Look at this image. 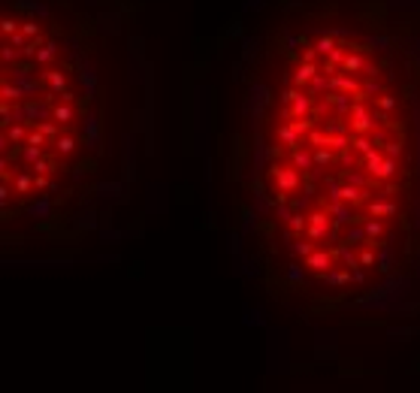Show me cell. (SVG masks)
Returning <instances> with one entry per match:
<instances>
[{"label": "cell", "instance_id": "e0dca14e", "mask_svg": "<svg viewBox=\"0 0 420 393\" xmlns=\"http://www.w3.org/2000/svg\"><path fill=\"white\" fill-rule=\"evenodd\" d=\"M18 97V88H9V85H3V100L9 103V100H15Z\"/></svg>", "mask_w": 420, "mask_h": 393}, {"label": "cell", "instance_id": "7a4b0ae2", "mask_svg": "<svg viewBox=\"0 0 420 393\" xmlns=\"http://www.w3.org/2000/svg\"><path fill=\"white\" fill-rule=\"evenodd\" d=\"M306 266H309V269H315V272H327V269L333 266V254H327V251H318V254H309V260H306Z\"/></svg>", "mask_w": 420, "mask_h": 393}, {"label": "cell", "instance_id": "44dd1931", "mask_svg": "<svg viewBox=\"0 0 420 393\" xmlns=\"http://www.w3.org/2000/svg\"><path fill=\"white\" fill-rule=\"evenodd\" d=\"M372 263H375V254L372 251H363L360 254V266H372Z\"/></svg>", "mask_w": 420, "mask_h": 393}, {"label": "cell", "instance_id": "7c38bea8", "mask_svg": "<svg viewBox=\"0 0 420 393\" xmlns=\"http://www.w3.org/2000/svg\"><path fill=\"white\" fill-rule=\"evenodd\" d=\"M381 233H384L381 221H369V224H366V236H381Z\"/></svg>", "mask_w": 420, "mask_h": 393}, {"label": "cell", "instance_id": "ac0fdd59", "mask_svg": "<svg viewBox=\"0 0 420 393\" xmlns=\"http://www.w3.org/2000/svg\"><path fill=\"white\" fill-rule=\"evenodd\" d=\"M306 109H309V100H303V97H299V100H296V106H293V112H290V115H303V112H306Z\"/></svg>", "mask_w": 420, "mask_h": 393}, {"label": "cell", "instance_id": "3957f363", "mask_svg": "<svg viewBox=\"0 0 420 393\" xmlns=\"http://www.w3.org/2000/svg\"><path fill=\"white\" fill-rule=\"evenodd\" d=\"M315 73H318V67H315V64H299V67H296L293 82H296V85H306V82H312V79H315Z\"/></svg>", "mask_w": 420, "mask_h": 393}, {"label": "cell", "instance_id": "277c9868", "mask_svg": "<svg viewBox=\"0 0 420 393\" xmlns=\"http://www.w3.org/2000/svg\"><path fill=\"white\" fill-rule=\"evenodd\" d=\"M309 221H312V236L315 239H321L324 233H327V215H321V212H315V215H309Z\"/></svg>", "mask_w": 420, "mask_h": 393}, {"label": "cell", "instance_id": "4316f807", "mask_svg": "<svg viewBox=\"0 0 420 393\" xmlns=\"http://www.w3.org/2000/svg\"><path fill=\"white\" fill-rule=\"evenodd\" d=\"M18 154H21V148H12V151H6V160H15Z\"/></svg>", "mask_w": 420, "mask_h": 393}, {"label": "cell", "instance_id": "d4e9b609", "mask_svg": "<svg viewBox=\"0 0 420 393\" xmlns=\"http://www.w3.org/2000/svg\"><path fill=\"white\" fill-rule=\"evenodd\" d=\"M296 254H312V248H309L306 242H299V245H296Z\"/></svg>", "mask_w": 420, "mask_h": 393}, {"label": "cell", "instance_id": "9c48e42d", "mask_svg": "<svg viewBox=\"0 0 420 393\" xmlns=\"http://www.w3.org/2000/svg\"><path fill=\"white\" fill-rule=\"evenodd\" d=\"M73 148H76V142H73V136H61V139H57V151H61V154H70Z\"/></svg>", "mask_w": 420, "mask_h": 393}, {"label": "cell", "instance_id": "ba28073f", "mask_svg": "<svg viewBox=\"0 0 420 393\" xmlns=\"http://www.w3.org/2000/svg\"><path fill=\"white\" fill-rule=\"evenodd\" d=\"M296 133H299L296 127H281V130H278V136H281L287 145H296Z\"/></svg>", "mask_w": 420, "mask_h": 393}, {"label": "cell", "instance_id": "484cf974", "mask_svg": "<svg viewBox=\"0 0 420 393\" xmlns=\"http://www.w3.org/2000/svg\"><path fill=\"white\" fill-rule=\"evenodd\" d=\"M330 58H333V64H339V61H342V51H339V48H333V51H330Z\"/></svg>", "mask_w": 420, "mask_h": 393}, {"label": "cell", "instance_id": "2e32d148", "mask_svg": "<svg viewBox=\"0 0 420 393\" xmlns=\"http://www.w3.org/2000/svg\"><path fill=\"white\" fill-rule=\"evenodd\" d=\"M0 24H3V33H15V27H18V21H12V18H3Z\"/></svg>", "mask_w": 420, "mask_h": 393}, {"label": "cell", "instance_id": "6da1fadb", "mask_svg": "<svg viewBox=\"0 0 420 393\" xmlns=\"http://www.w3.org/2000/svg\"><path fill=\"white\" fill-rule=\"evenodd\" d=\"M269 173H272V179L278 182L281 194H284V191H293V188H296V173H293V170H284V166H272Z\"/></svg>", "mask_w": 420, "mask_h": 393}, {"label": "cell", "instance_id": "30bf717a", "mask_svg": "<svg viewBox=\"0 0 420 393\" xmlns=\"http://www.w3.org/2000/svg\"><path fill=\"white\" fill-rule=\"evenodd\" d=\"M360 67H366L363 58H357V54H348L345 58V70H360Z\"/></svg>", "mask_w": 420, "mask_h": 393}, {"label": "cell", "instance_id": "cb8c5ba5", "mask_svg": "<svg viewBox=\"0 0 420 393\" xmlns=\"http://www.w3.org/2000/svg\"><path fill=\"white\" fill-rule=\"evenodd\" d=\"M290 227H296V230H299V227H306V218H299V215H293V218H290Z\"/></svg>", "mask_w": 420, "mask_h": 393}, {"label": "cell", "instance_id": "8fae6325", "mask_svg": "<svg viewBox=\"0 0 420 393\" xmlns=\"http://www.w3.org/2000/svg\"><path fill=\"white\" fill-rule=\"evenodd\" d=\"M336 197H342V200H360V191L357 188H342V191H336Z\"/></svg>", "mask_w": 420, "mask_h": 393}, {"label": "cell", "instance_id": "9a60e30c", "mask_svg": "<svg viewBox=\"0 0 420 393\" xmlns=\"http://www.w3.org/2000/svg\"><path fill=\"white\" fill-rule=\"evenodd\" d=\"M70 115H73V112H70L67 106H57V109H54V118H57V121H70Z\"/></svg>", "mask_w": 420, "mask_h": 393}, {"label": "cell", "instance_id": "603a6c76", "mask_svg": "<svg viewBox=\"0 0 420 393\" xmlns=\"http://www.w3.org/2000/svg\"><path fill=\"white\" fill-rule=\"evenodd\" d=\"M27 188H30V179H27V176H21V179H18V191H21V194H24V191H27Z\"/></svg>", "mask_w": 420, "mask_h": 393}, {"label": "cell", "instance_id": "ffe728a7", "mask_svg": "<svg viewBox=\"0 0 420 393\" xmlns=\"http://www.w3.org/2000/svg\"><path fill=\"white\" fill-rule=\"evenodd\" d=\"M330 160H333L330 151H318V154H315V163H318V166H324V163H330Z\"/></svg>", "mask_w": 420, "mask_h": 393}, {"label": "cell", "instance_id": "52a82bcc", "mask_svg": "<svg viewBox=\"0 0 420 393\" xmlns=\"http://www.w3.org/2000/svg\"><path fill=\"white\" fill-rule=\"evenodd\" d=\"M315 48H318V51H324V54H330V51L336 48V42H333V36H321V39L315 42Z\"/></svg>", "mask_w": 420, "mask_h": 393}, {"label": "cell", "instance_id": "8992f818", "mask_svg": "<svg viewBox=\"0 0 420 393\" xmlns=\"http://www.w3.org/2000/svg\"><path fill=\"white\" fill-rule=\"evenodd\" d=\"M293 166H299V170H309V166H312V157H309L306 151H299V148H296V151H293Z\"/></svg>", "mask_w": 420, "mask_h": 393}, {"label": "cell", "instance_id": "5bb4252c", "mask_svg": "<svg viewBox=\"0 0 420 393\" xmlns=\"http://www.w3.org/2000/svg\"><path fill=\"white\" fill-rule=\"evenodd\" d=\"M333 85H336V88H345V91H354V88H357L351 79H333Z\"/></svg>", "mask_w": 420, "mask_h": 393}, {"label": "cell", "instance_id": "7402d4cb", "mask_svg": "<svg viewBox=\"0 0 420 393\" xmlns=\"http://www.w3.org/2000/svg\"><path fill=\"white\" fill-rule=\"evenodd\" d=\"M6 136H9V139H21L24 130H21V127H6Z\"/></svg>", "mask_w": 420, "mask_h": 393}, {"label": "cell", "instance_id": "5b68a950", "mask_svg": "<svg viewBox=\"0 0 420 393\" xmlns=\"http://www.w3.org/2000/svg\"><path fill=\"white\" fill-rule=\"evenodd\" d=\"M369 212H372V215H393V212H396V206H393V203H372V206H369Z\"/></svg>", "mask_w": 420, "mask_h": 393}, {"label": "cell", "instance_id": "d6986e66", "mask_svg": "<svg viewBox=\"0 0 420 393\" xmlns=\"http://www.w3.org/2000/svg\"><path fill=\"white\" fill-rule=\"evenodd\" d=\"M24 142H27V145H33V148H39V145H42V133H30Z\"/></svg>", "mask_w": 420, "mask_h": 393}, {"label": "cell", "instance_id": "4fadbf2b", "mask_svg": "<svg viewBox=\"0 0 420 393\" xmlns=\"http://www.w3.org/2000/svg\"><path fill=\"white\" fill-rule=\"evenodd\" d=\"M48 79H51V88H54V91H64V76H61V73H51Z\"/></svg>", "mask_w": 420, "mask_h": 393}]
</instances>
